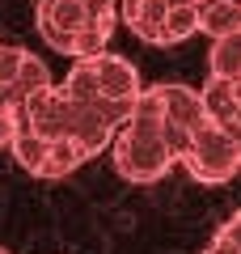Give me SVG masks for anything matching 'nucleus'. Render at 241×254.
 <instances>
[{
	"label": "nucleus",
	"mask_w": 241,
	"mask_h": 254,
	"mask_svg": "<svg viewBox=\"0 0 241 254\" xmlns=\"http://www.w3.org/2000/svg\"><path fill=\"white\" fill-rule=\"evenodd\" d=\"M106 153H110V161H115L119 178L135 182V187L161 182L174 165H178V157L165 144V110H161L157 85H152V89H140L131 115L119 123V131H115V140H110Z\"/></svg>",
	"instance_id": "obj_1"
},
{
	"label": "nucleus",
	"mask_w": 241,
	"mask_h": 254,
	"mask_svg": "<svg viewBox=\"0 0 241 254\" xmlns=\"http://www.w3.org/2000/svg\"><path fill=\"white\" fill-rule=\"evenodd\" d=\"M182 165H186V174L195 182H203V187H224L229 178L241 174V136L229 123L207 119L195 136H190L186 153H182Z\"/></svg>",
	"instance_id": "obj_2"
},
{
	"label": "nucleus",
	"mask_w": 241,
	"mask_h": 254,
	"mask_svg": "<svg viewBox=\"0 0 241 254\" xmlns=\"http://www.w3.org/2000/svg\"><path fill=\"white\" fill-rule=\"evenodd\" d=\"M13 110H17V131H34V136H43V140L68 136V93H63L60 85L34 89Z\"/></svg>",
	"instance_id": "obj_3"
},
{
	"label": "nucleus",
	"mask_w": 241,
	"mask_h": 254,
	"mask_svg": "<svg viewBox=\"0 0 241 254\" xmlns=\"http://www.w3.org/2000/svg\"><path fill=\"white\" fill-rule=\"evenodd\" d=\"M157 93H161V110H165V123L170 127L195 136L199 127L207 123V110H203L199 89H190V85H157Z\"/></svg>",
	"instance_id": "obj_4"
},
{
	"label": "nucleus",
	"mask_w": 241,
	"mask_h": 254,
	"mask_svg": "<svg viewBox=\"0 0 241 254\" xmlns=\"http://www.w3.org/2000/svg\"><path fill=\"white\" fill-rule=\"evenodd\" d=\"M199 98H203L207 119H216V123H233L237 102H241V81H233V76H207V85L199 89Z\"/></svg>",
	"instance_id": "obj_5"
},
{
	"label": "nucleus",
	"mask_w": 241,
	"mask_h": 254,
	"mask_svg": "<svg viewBox=\"0 0 241 254\" xmlns=\"http://www.w3.org/2000/svg\"><path fill=\"white\" fill-rule=\"evenodd\" d=\"M195 13H199V34L207 38L241 30V0H195Z\"/></svg>",
	"instance_id": "obj_6"
},
{
	"label": "nucleus",
	"mask_w": 241,
	"mask_h": 254,
	"mask_svg": "<svg viewBox=\"0 0 241 254\" xmlns=\"http://www.w3.org/2000/svg\"><path fill=\"white\" fill-rule=\"evenodd\" d=\"M190 34H199V13H195V0H174L170 9H165V26H161V47L186 43Z\"/></svg>",
	"instance_id": "obj_7"
},
{
	"label": "nucleus",
	"mask_w": 241,
	"mask_h": 254,
	"mask_svg": "<svg viewBox=\"0 0 241 254\" xmlns=\"http://www.w3.org/2000/svg\"><path fill=\"white\" fill-rule=\"evenodd\" d=\"M80 161H89V157L80 153V148L72 144L68 136H55V140H47V157H43V170H38V178H68V174L76 170Z\"/></svg>",
	"instance_id": "obj_8"
},
{
	"label": "nucleus",
	"mask_w": 241,
	"mask_h": 254,
	"mask_svg": "<svg viewBox=\"0 0 241 254\" xmlns=\"http://www.w3.org/2000/svg\"><path fill=\"white\" fill-rule=\"evenodd\" d=\"M207 68H212V76H233V81H241V30L212 38Z\"/></svg>",
	"instance_id": "obj_9"
},
{
	"label": "nucleus",
	"mask_w": 241,
	"mask_h": 254,
	"mask_svg": "<svg viewBox=\"0 0 241 254\" xmlns=\"http://www.w3.org/2000/svg\"><path fill=\"white\" fill-rule=\"evenodd\" d=\"M43 85H51V68H47L43 60H38V55H21V68H17V76H13V106H17L21 98H30V93L34 89H43Z\"/></svg>",
	"instance_id": "obj_10"
},
{
	"label": "nucleus",
	"mask_w": 241,
	"mask_h": 254,
	"mask_svg": "<svg viewBox=\"0 0 241 254\" xmlns=\"http://www.w3.org/2000/svg\"><path fill=\"white\" fill-rule=\"evenodd\" d=\"M9 153L17 157L21 170H30V174L38 178V170H43V157H47V140L34 136V131H17V136H13V144H9Z\"/></svg>",
	"instance_id": "obj_11"
},
{
	"label": "nucleus",
	"mask_w": 241,
	"mask_h": 254,
	"mask_svg": "<svg viewBox=\"0 0 241 254\" xmlns=\"http://www.w3.org/2000/svg\"><path fill=\"white\" fill-rule=\"evenodd\" d=\"M21 47H9V43H0V85H13V76H17L21 68Z\"/></svg>",
	"instance_id": "obj_12"
},
{
	"label": "nucleus",
	"mask_w": 241,
	"mask_h": 254,
	"mask_svg": "<svg viewBox=\"0 0 241 254\" xmlns=\"http://www.w3.org/2000/svg\"><path fill=\"white\" fill-rule=\"evenodd\" d=\"M13 136H17V110H13V106H0V148H9Z\"/></svg>",
	"instance_id": "obj_13"
},
{
	"label": "nucleus",
	"mask_w": 241,
	"mask_h": 254,
	"mask_svg": "<svg viewBox=\"0 0 241 254\" xmlns=\"http://www.w3.org/2000/svg\"><path fill=\"white\" fill-rule=\"evenodd\" d=\"M203 254H241V246H237V242H233V237H229V233L220 229V233L212 237V246H207Z\"/></svg>",
	"instance_id": "obj_14"
},
{
	"label": "nucleus",
	"mask_w": 241,
	"mask_h": 254,
	"mask_svg": "<svg viewBox=\"0 0 241 254\" xmlns=\"http://www.w3.org/2000/svg\"><path fill=\"white\" fill-rule=\"evenodd\" d=\"M224 233H229L233 242L241 246V212H233V220H229V225H224Z\"/></svg>",
	"instance_id": "obj_15"
},
{
	"label": "nucleus",
	"mask_w": 241,
	"mask_h": 254,
	"mask_svg": "<svg viewBox=\"0 0 241 254\" xmlns=\"http://www.w3.org/2000/svg\"><path fill=\"white\" fill-rule=\"evenodd\" d=\"M229 127H233V131L241 136V102H237V115H233V123H229Z\"/></svg>",
	"instance_id": "obj_16"
},
{
	"label": "nucleus",
	"mask_w": 241,
	"mask_h": 254,
	"mask_svg": "<svg viewBox=\"0 0 241 254\" xmlns=\"http://www.w3.org/2000/svg\"><path fill=\"white\" fill-rule=\"evenodd\" d=\"M0 254H9V250H4V246H0Z\"/></svg>",
	"instance_id": "obj_17"
}]
</instances>
